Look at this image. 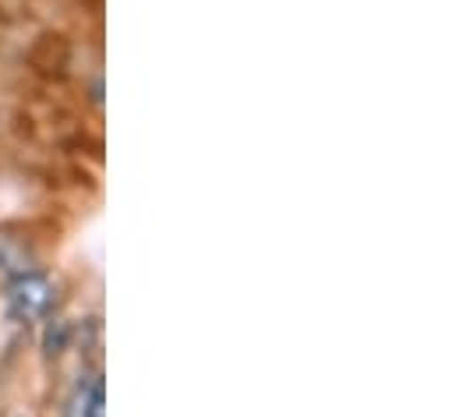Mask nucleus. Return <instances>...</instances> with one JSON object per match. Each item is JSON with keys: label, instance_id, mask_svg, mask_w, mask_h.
Masks as SVG:
<instances>
[{"label": "nucleus", "instance_id": "obj_3", "mask_svg": "<svg viewBox=\"0 0 456 417\" xmlns=\"http://www.w3.org/2000/svg\"><path fill=\"white\" fill-rule=\"evenodd\" d=\"M93 382H96V375H93L89 382H78V386H75V393H71V400H68V407H64V417H86V404H89Z\"/></svg>", "mask_w": 456, "mask_h": 417}, {"label": "nucleus", "instance_id": "obj_1", "mask_svg": "<svg viewBox=\"0 0 456 417\" xmlns=\"http://www.w3.org/2000/svg\"><path fill=\"white\" fill-rule=\"evenodd\" d=\"M7 305L21 322H43L57 305V283L46 273H18L7 283Z\"/></svg>", "mask_w": 456, "mask_h": 417}, {"label": "nucleus", "instance_id": "obj_4", "mask_svg": "<svg viewBox=\"0 0 456 417\" xmlns=\"http://www.w3.org/2000/svg\"><path fill=\"white\" fill-rule=\"evenodd\" d=\"M86 417H107V389H103V379H96V382H93V389H89Z\"/></svg>", "mask_w": 456, "mask_h": 417}, {"label": "nucleus", "instance_id": "obj_2", "mask_svg": "<svg viewBox=\"0 0 456 417\" xmlns=\"http://www.w3.org/2000/svg\"><path fill=\"white\" fill-rule=\"evenodd\" d=\"M68 339H71V325L64 318H50L46 332H43V354L46 357H61L68 350Z\"/></svg>", "mask_w": 456, "mask_h": 417}]
</instances>
